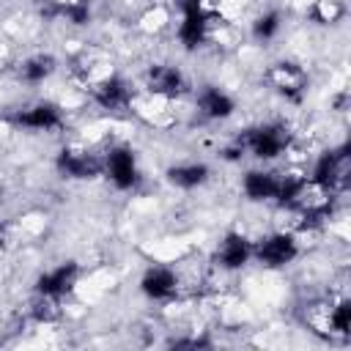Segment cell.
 <instances>
[{"label":"cell","instance_id":"1","mask_svg":"<svg viewBox=\"0 0 351 351\" xmlns=\"http://www.w3.org/2000/svg\"><path fill=\"white\" fill-rule=\"evenodd\" d=\"M291 143V134L282 123H263V126H255V129H247L244 137H239V145L241 151H250L255 159H277Z\"/></svg>","mask_w":351,"mask_h":351},{"label":"cell","instance_id":"2","mask_svg":"<svg viewBox=\"0 0 351 351\" xmlns=\"http://www.w3.org/2000/svg\"><path fill=\"white\" fill-rule=\"evenodd\" d=\"M310 184H315L318 189H326V192L346 189V184H348V145L324 151L313 165Z\"/></svg>","mask_w":351,"mask_h":351},{"label":"cell","instance_id":"3","mask_svg":"<svg viewBox=\"0 0 351 351\" xmlns=\"http://www.w3.org/2000/svg\"><path fill=\"white\" fill-rule=\"evenodd\" d=\"M299 255V244L291 233H269L258 244H252V258L266 269L288 266Z\"/></svg>","mask_w":351,"mask_h":351},{"label":"cell","instance_id":"4","mask_svg":"<svg viewBox=\"0 0 351 351\" xmlns=\"http://www.w3.org/2000/svg\"><path fill=\"white\" fill-rule=\"evenodd\" d=\"M101 170L107 173V178L118 186V189H132L140 181V170H137V159L134 151L129 145H115L107 151Z\"/></svg>","mask_w":351,"mask_h":351},{"label":"cell","instance_id":"5","mask_svg":"<svg viewBox=\"0 0 351 351\" xmlns=\"http://www.w3.org/2000/svg\"><path fill=\"white\" fill-rule=\"evenodd\" d=\"M55 167L60 176L66 178H96L101 173V159H96L93 154L85 151H74V148H63L55 159Z\"/></svg>","mask_w":351,"mask_h":351},{"label":"cell","instance_id":"6","mask_svg":"<svg viewBox=\"0 0 351 351\" xmlns=\"http://www.w3.org/2000/svg\"><path fill=\"white\" fill-rule=\"evenodd\" d=\"M14 121L22 126V129H33V132H52L63 123V112L58 104L52 101H38V104H30L25 110H19L14 115Z\"/></svg>","mask_w":351,"mask_h":351},{"label":"cell","instance_id":"7","mask_svg":"<svg viewBox=\"0 0 351 351\" xmlns=\"http://www.w3.org/2000/svg\"><path fill=\"white\" fill-rule=\"evenodd\" d=\"M74 280H77V263H74V261H66V263H58L55 269L44 271V274L36 280V291H38V296L60 299L63 293L71 291Z\"/></svg>","mask_w":351,"mask_h":351},{"label":"cell","instance_id":"8","mask_svg":"<svg viewBox=\"0 0 351 351\" xmlns=\"http://www.w3.org/2000/svg\"><path fill=\"white\" fill-rule=\"evenodd\" d=\"M140 291L148 299H156V302L170 299L178 291V277L167 266H151V269H145V274L140 280Z\"/></svg>","mask_w":351,"mask_h":351},{"label":"cell","instance_id":"9","mask_svg":"<svg viewBox=\"0 0 351 351\" xmlns=\"http://www.w3.org/2000/svg\"><path fill=\"white\" fill-rule=\"evenodd\" d=\"M250 258H252V241H247V236L241 233H228L217 247V263L228 271L241 269Z\"/></svg>","mask_w":351,"mask_h":351},{"label":"cell","instance_id":"10","mask_svg":"<svg viewBox=\"0 0 351 351\" xmlns=\"http://www.w3.org/2000/svg\"><path fill=\"white\" fill-rule=\"evenodd\" d=\"M233 110H236V101L222 88L208 85L197 93V112L208 121H225V118L233 115Z\"/></svg>","mask_w":351,"mask_h":351},{"label":"cell","instance_id":"11","mask_svg":"<svg viewBox=\"0 0 351 351\" xmlns=\"http://www.w3.org/2000/svg\"><path fill=\"white\" fill-rule=\"evenodd\" d=\"M208 14L206 8H197V11H186L181 14V25H178V41L184 44V49H197L206 36H208Z\"/></svg>","mask_w":351,"mask_h":351},{"label":"cell","instance_id":"12","mask_svg":"<svg viewBox=\"0 0 351 351\" xmlns=\"http://www.w3.org/2000/svg\"><path fill=\"white\" fill-rule=\"evenodd\" d=\"M271 82L274 88L288 99V101H299L304 93V71L296 63H277L271 69Z\"/></svg>","mask_w":351,"mask_h":351},{"label":"cell","instance_id":"13","mask_svg":"<svg viewBox=\"0 0 351 351\" xmlns=\"http://www.w3.org/2000/svg\"><path fill=\"white\" fill-rule=\"evenodd\" d=\"M93 101L104 110H123L132 101V90L126 85V80L121 77H107L93 88Z\"/></svg>","mask_w":351,"mask_h":351},{"label":"cell","instance_id":"14","mask_svg":"<svg viewBox=\"0 0 351 351\" xmlns=\"http://www.w3.org/2000/svg\"><path fill=\"white\" fill-rule=\"evenodd\" d=\"M148 88L151 93H159V96H178L186 85H184V74L176 69V66H151L148 69Z\"/></svg>","mask_w":351,"mask_h":351},{"label":"cell","instance_id":"15","mask_svg":"<svg viewBox=\"0 0 351 351\" xmlns=\"http://www.w3.org/2000/svg\"><path fill=\"white\" fill-rule=\"evenodd\" d=\"M277 181H280V176H274L269 170H250V173H244L241 186L250 200H274Z\"/></svg>","mask_w":351,"mask_h":351},{"label":"cell","instance_id":"16","mask_svg":"<svg viewBox=\"0 0 351 351\" xmlns=\"http://www.w3.org/2000/svg\"><path fill=\"white\" fill-rule=\"evenodd\" d=\"M307 186L310 181L304 176H282L277 181V192H274V200L285 208H302L304 206V195H307Z\"/></svg>","mask_w":351,"mask_h":351},{"label":"cell","instance_id":"17","mask_svg":"<svg viewBox=\"0 0 351 351\" xmlns=\"http://www.w3.org/2000/svg\"><path fill=\"white\" fill-rule=\"evenodd\" d=\"M167 181L178 189H195L208 181V167L203 162H186V165H173L167 170Z\"/></svg>","mask_w":351,"mask_h":351},{"label":"cell","instance_id":"18","mask_svg":"<svg viewBox=\"0 0 351 351\" xmlns=\"http://www.w3.org/2000/svg\"><path fill=\"white\" fill-rule=\"evenodd\" d=\"M52 71H55V58H52V55H33V58H27V60L19 66V77H22L27 85L44 82Z\"/></svg>","mask_w":351,"mask_h":351},{"label":"cell","instance_id":"19","mask_svg":"<svg viewBox=\"0 0 351 351\" xmlns=\"http://www.w3.org/2000/svg\"><path fill=\"white\" fill-rule=\"evenodd\" d=\"M280 14L277 11H263L261 16H255V22H252V36L258 38V41H271L277 33H280Z\"/></svg>","mask_w":351,"mask_h":351},{"label":"cell","instance_id":"20","mask_svg":"<svg viewBox=\"0 0 351 351\" xmlns=\"http://www.w3.org/2000/svg\"><path fill=\"white\" fill-rule=\"evenodd\" d=\"M329 326L340 335H346L351 329V302H337L329 310Z\"/></svg>","mask_w":351,"mask_h":351},{"label":"cell","instance_id":"21","mask_svg":"<svg viewBox=\"0 0 351 351\" xmlns=\"http://www.w3.org/2000/svg\"><path fill=\"white\" fill-rule=\"evenodd\" d=\"M340 14H343V8H340L337 0H318V8L313 11V16L318 22H335Z\"/></svg>","mask_w":351,"mask_h":351},{"label":"cell","instance_id":"22","mask_svg":"<svg viewBox=\"0 0 351 351\" xmlns=\"http://www.w3.org/2000/svg\"><path fill=\"white\" fill-rule=\"evenodd\" d=\"M178 8H181V14L197 11V8H203V0H178Z\"/></svg>","mask_w":351,"mask_h":351}]
</instances>
